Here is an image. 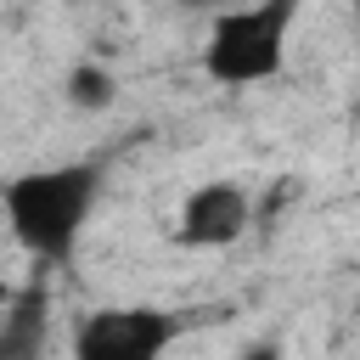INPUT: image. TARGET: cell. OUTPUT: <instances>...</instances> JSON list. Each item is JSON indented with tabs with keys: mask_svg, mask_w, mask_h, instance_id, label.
<instances>
[{
	"mask_svg": "<svg viewBox=\"0 0 360 360\" xmlns=\"http://www.w3.org/2000/svg\"><path fill=\"white\" fill-rule=\"evenodd\" d=\"M96 197H101V163H84V158L45 163L0 180V219L39 270H62L79 253Z\"/></svg>",
	"mask_w": 360,
	"mask_h": 360,
	"instance_id": "6da1fadb",
	"label": "cell"
},
{
	"mask_svg": "<svg viewBox=\"0 0 360 360\" xmlns=\"http://www.w3.org/2000/svg\"><path fill=\"white\" fill-rule=\"evenodd\" d=\"M298 22V0H248V6H219L208 34H202V73L219 90H253L281 79L287 68V39Z\"/></svg>",
	"mask_w": 360,
	"mask_h": 360,
	"instance_id": "7a4b0ae2",
	"label": "cell"
},
{
	"mask_svg": "<svg viewBox=\"0 0 360 360\" xmlns=\"http://www.w3.org/2000/svg\"><path fill=\"white\" fill-rule=\"evenodd\" d=\"M174 338H180V315L152 309V304H107L73 326V354L79 360H158Z\"/></svg>",
	"mask_w": 360,
	"mask_h": 360,
	"instance_id": "3957f363",
	"label": "cell"
},
{
	"mask_svg": "<svg viewBox=\"0 0 360 360\" xmlns=\"http://www.w3.org/2000/svg\"><path fill=\"white\" fill-rule=\"evenodd\" d=\"M248 225H253V191L242 180H225V174L219 180H197L174 208V242L197 248V253L242 242Z\"/></svg>",
	"mask_w": 360,
	"mask_h": 360,
	"instance_id": "277c9868",
	"label": "cell"
},
{
	"mask_svg": "<svg viewBox=\"0 0 360 360\" xmlns=\"http://www.w3.org/2000/svg\"><path fill=\"white\" fill-rule=\"evenodd\" d=\"M45 315H51L45 281H28L22 292H11L6 309H0V360L39 354V343H45Z\"/></svg>",
	"mask_w": 360,
	"mask_h": 360,
	"instance_id": "5b68a950",
	"label": "cell"
},
{
	"mask_svg": "<svg viewBox=\"0 0 360 360\" xmlns=\"http://www.w3.org/2000/svg\"><path fill=\"white\" fill-rule=\"evenodd\" d=\"M62 101L73 112H112L118 107V73L107 62H73L62 79Z\"/></svg>",
	"mask_w": 360,
	"mask_h": 360,
	"instance_id": "8992f818",
	"label": "cell"
},
{
	"mask_svg": "<svg viewBox=\"0 0 360 360\" xmlns=\"http://www.w3.org/2000/svg\"><path fill=\"white\" fill-rule=\"evenodd\" d=\"M6 298H11V287H6V281H0V309H6Z\"/></svg>",
	"mask_w": 360,
	"mask_h": 360,
	"instance_id": "52a82bcc",
	"label": "cell"
},
{
	"mask_svg": "<svg viewBox=\"0 0 360 360\" xmlns=\"http://www.w3.org/2000/svg\"><path fill=\"white\" fill-rule=\"evenodd\" d=\"M354 11H360V0H354Z\"/></svg>",
	"mask_w": 360,
	"mask_h": 360,
	"instance_id": "ba28073f",
	"label": "cell"
}]
</instances>
